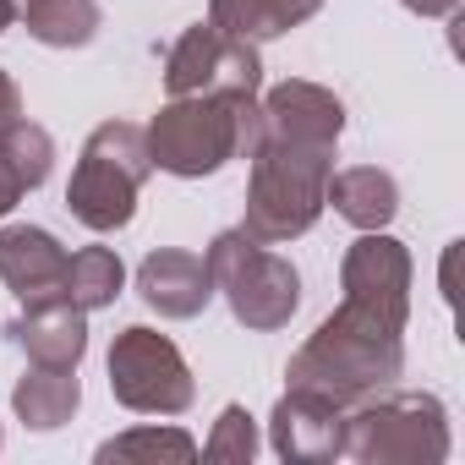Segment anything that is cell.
I'll return each instance as SVG.
<instances>
[{"mask_svg": "<svg viewBox=\"0 0 465 465\" xmlns=\"http://www.w3.org/2000/svg\"><path fill=\"white\" fill-rule=\"evenodd\" d=\"M405 323L411 302H378V296H345L340 312H329L307 345L291 356L285 378L296 389H318L334 405H361L400 383L405 372Z\"/></svg>", "mask_w": 465, "mask_h": 465, "instance_id": "1", "label": "cell"}, {"mask_svg": "<svg viewBox=\"0 0 465 465\" xmlns=\"http://www.w3.org/2000/svg\"><path fill=\"white\" fill-rule=\"evenodd\" d=\"M340 143L312 137H258L247 164V219L242 230L263 247H285L323 219L329 208V175H334Z\"/></svg>", "mask_w": 465, "mask_h": 465, "instance_id": "2", "label": "cell"}, {"mask_svg": "<svg viewBox=\"0 0 465 465\" xmlns=\"http://www.w3.org/2000/svg\"><path fill=\"white\" fill-rule=\"evenodd\" d=\"M148 159L164 175L203 181L219 175L230 159H247L258 137V94H181L164 99L159 115L143 126Z\"/></svg>", "mask_w": 465, "mask_h": 465, "instance_id": "3", "label": "cell"}, {"mask_svg": "<svg viewBox=\"0 0 465 465\" xmlns=\"http://www.w3.org/2000/svg\"><path fill=\"white\" fill-rule=\"evenodd\" d=\"M340 460L356 465H443L449 460V411L438 394H372L345 411Z\"/></svg>", "mask_w": 465, "mask_h": 465, "instance_id": "4", "label": "cell"}, {"mask_svg": "<svg viewBox=\"0 0 465 465\" xmlns=\"http://www.w3.org/2000/svg\"><path fill=\"white\" fill-rule=\"evenodd\" d=\"M208 263V280H213V296L230 302V312H236L242 329L252 334H274L296 318L302 307V274L291 258L269 252L263 242H252L247 230H219V236L208 242L203 252Z\"/></svg>", "mask_w": 465, "mask_h": 465, "instance_id": "5", "label": "cell"}, {"mask_svg": "<svg viewBox=\"0 0 465 465\" xmlns=\"http://www.w3.org/2000/svg\"><path fill=\"white\" fill-rule=\"evenodd\" d=\"M148 175H153V159H148L143 126L104 121L83 143V159H77V170L66 181V208H72L77 224L99 230V236L126 230L132 213H137V192H143Z\"/></svg>", "mask_w": 465, "mask_h": 465, "instance_id": "6", "label": "cell"}, {"mask_svg": "<svg viewBox=\"0 0 465 465\" xmlns=\"http://www.w3.org/2000/svg\"><path fill=\"white\" fill-rule=\"evenodd\" d=\"M104 367H110V394L137 416H181L197 400V378H192L186 356L175 351L170 334H159L148 323L121 329Z\"/></svg>", "mask_w": 465, "mask_h": 465, "instance_id": "7", "label": "cell"}, {"mask_svg": "<svg viewBox=\"0 0 465 465\" xmlns=\"http://www.w3.org/2000/svg\"><path fill=\"white\" fill-rule=\"evenodd\" d=\"M164 94H263L258 45L230 39L213 23H192L164 55Z\"/></svg>", "mask_w": 465, "mask_h": 465, "instance_id": "8", "label": "cell"}, {"mask_svg": "<svg viewBox=\"0 0 465 465\" xmlns=\"http://www.w3.org/2000/svg\"><path fill=\"white\" fill-rule=\"evenodd\" d=\"M340 432H345V405H334L318 389H285L274 416H269V443L291 465H323L340 460Z\"/></svg>", "mask_w": 465, "mask_h": 465, "instance_id": "9", "label": "cell"}, {"mask_svg": "<svg viewBox=\"0 0 465 465\" xmlns=\"http://www.w3.org/2000/svg\"><path fill=\"white\" fill-rule=\"evenodd\" d=\"M258 137H312V143H340L345 137V104L334 88L291 77L258 94ZM252 137V143H258Z\"/></svg>", "mask_w": 465, "mask_h": 465, "instance_id": "10", "label": "cell"}, {"mask_svg": "<svg viewBox=\"0 0 465 465\" xmlns=\"http://www.w3.org/2000/svg\"><path fill=\"white\" fill-rule=\"evenodd\" d=\"M137 296H143L148 312L186 323V318L208 312L213 280H208V263H203L197 252H186V247H159V252H148V258L137 263Z\"/></svg>", "mask_w": 465, "mask_h": 465, "instance_id": "11", "label": "cell"}, {"mask_svg": "<svg viewBox=\"0 0 465 465\" xmlns=\"http://www.w3.org/2000/svg\"><path fill=\"white\" fill-rule=\"evenodd\" d=\"M66 258L72 252L50 236L45 224H0V280H6V291L23 307L61 296Z\"/></svg>", "mask_w": 465, "mask_h": 465, "instance_id": "12", "label": "cell"}, {"mask_svg": "<svg viewBox=\"0 0 465 465\" xmlns=\"http://www.w3.org/2000/svg\"><path fill=\"white\" fill-rule=\"evenodd\" d=\"M12 345L39 361V367H77L88 356V312L72 307L66 296H50V302H28L23 318L6 329Z\"/></svg>", "mask_w": 465, "mask_h": 465, "instance_id": "13", "label": "cell"}, {"mask_svg": "<svg viewBox=\"0 0 465 465\" xmlns=\"http://www.w3.org/2000/svg\"><path fill=\"white\" fill-rule=\"evenodd\" d=\"M77 405H83L77 367H39V361H28V372H23L17 389H12V411H17V421L34 427V432L66 427V421L77 416Z\"/></svg>", "mask_w": 465, "mask_h": 465, "instance_id": "14", "label": "cell"}, {"mask_svg": "<svg viewBox=\"0 0 465 465\" xmlns=\"http://www.w3.org/2000/svg\"><path fill=\"white\" fill-rule=\"evenodd\" d=\"M323 12V0H208V23L230 39L269 45Z\"/></svg>", "mask_w": 465, "mask_h": 465, "instance_id": "15", "label": "cell"}, {"mask_svg": "<svg viewBox=\"0 0 465 465\" xmlns=\"http://www.w3.org/2000/svg\"><path fill=\"white\" fill-rule=\"evenodd\" d=\"M329 203L356 230H389V219L400 213V186L378 164H351L329 175Z\"/></svg>", "mask_w": 465, "mask_h": 465, "instance_id": "16", "label": "cell"}, {"mask_svg": "<svg viewBox=\"0 0 465 465\" xmlns=\"http://www.w3.org/2000/svg\"><path fill=\"white\" fill-rule=\"evenodd\" d=\"M17 23H28V34L50 50H83L99 39L104 12L99 0H23Z\"/></svg>", "mask_w": 465, "mask_h": 465, "instance_id": "17", "label": "cell"}, {"mask_svg": "<svg viewBox=\"0 0 465 465\" xmlns=\"http://www.w3.org/2000/svg\"><path fill=\"white\" fill-rule=\"evenodd\" d=\"M126 291V263L115 247H83L66 258V280H61V296L83 312H99V307H115V296Z\"/></svg>", "mask_w": 465, "mask_h": 465, "instance_id": "18", "label": "cell"}, {"mask_svg": "<svg viewBox=\"0 0 465 465\" xmlns=\"http://www.w3.org/2000/svg\"><path fill=\"white\" fill-rule=\"evenodd\" d=\"M99 460H175V465H192L197 460V438L181 432V427H132V432H115L99 443Z\"/></svg>", "mask_w": 465, "mask_h": 465, "instance_id": "19", "label": "cell"}, {"mask_svg": "<svg viewBox=\"0 0 465 465\" xmlns=\"http://www.w3.org/2000/svg\"><path fill=\"white\" fill-rule=\"evenodd\" d=\"M197 454L213 460V465H252V454H258V421H252V411L247 405H224L219 421H213V432H208V443Z\"/></svg>", "mask_w": 465, "mask_h": 465, "instance_id": "20", "label": "cell"}, {"mask_svg": "<svg viewBox=\"0 0 465 465\" xmlns=\"http://www.w3.org/2000/svg\"><path fill=\"white\" fill-rule=\"evenodd\" d=\"M28 197V181H23V170L12 164V153H6V143H0V219H6L17 203Z\"/></svg>", "mask_w": 465, "mask_h": 465, "instance_id": "21", "label": "cell"}, {"mask_svg": "<svg viewBox=\"0 0 465 465\" xmlns=\"http://www.w3.org/2000/svg\"><path fill=\"white\" fill-rule=\"evenodd\" d=\"M23 115V88H17V77L0 66V126H12Z\"/></svg>", "mask_w": 465, "mask_h": 465, "instance_id": "22", "label": "cell"}, {"mask_svg": "<svg viewBox=\"0 0 465 465\" xmlns=\"http://www.w3.org/2000/svg\"><path fill=\"white\" fill-rule=\"evenodd\" d=\"M405 12H416V17H454V6L460 0H400Z\"/></svg>", "mask_w": 465, "mask_h": 465, "instance_id": "23", "label": "cell"}, {"mask_svg": "<svg viewBox=\"0 0 465 465\" xmlns=\"http://www.w3.org/2000/svg\"><path fill=\"white\" fill-rule=\"evenodd\" d=\"M454 258H460V242H449L443 252V302H454Z\"/></svg>", "mask_w": 465, "mask_h": 465, "instance_id": "24", "label": "cell"}, {"mask_svg": "<svg viewBox=\"0 0 465 465\" xmlns=\"http://www.w3.org/2000/svg\"><path fill=\"white\" fill-rule=\"evenodd\" d=\"M12 23H17V6H12V0H0V34H6Z\"/></svg>", "mask_w": 465, "mask_h": 465, "instance_id": "25", "label": "cell"}, {"mask_svg": "<svg viewBox=\"0 0 465 465\" xmlns=\"http://www.w3.org/2000/svg\"><path fill=\"white\" fill-rule=\"evenodd\" d=\"M12 6H17V12H23V0H12Z\"/></svg>", "mask_w": 465, "mask_h": 465, "instance_id": "26", "label": "cell"}, {"mask_svg": "<svg viewBox=\"0 0 465 465\" xmlns=\"http://www.w3.org/2000/svg\"><path fill=\"white\" fill-rule=\"evenodd\" d=\"M0 443H6V438H0Z\"/></svg>", "mask_w": 465, "mask_h": 465, "instance_id": "27", "label": "cell"}]
</instances>
